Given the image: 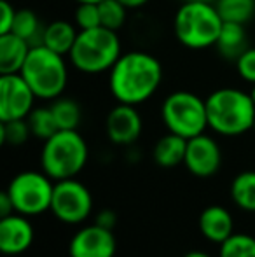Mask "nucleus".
<instances>
[{
    "label": "nucleus",
    "mask_w": 255,
    "mask_h": 257,
    "mask_svg": "<svg viewBox=\"0 0 255 257\" xmlns=\"http://www.w3.org/2000/svg\"><path fill=\"white\" fill-rule=\"evenodd\" d=\"M163 81V67L156 56L129 51L109 70V88L117 103L140 105L156 95Z\"/></svg>",
    "instance_id": "nucleus-1"
},
{
    "label": "nucleus",
    "mask_w": 255,
    "mask_h": 257,
    "mask_svg": "<svg viewBox=\"0 0 255 257\" xmlns=\"http://www.w3.org/2000/svg\"><path fill=\"white\" fill-rule=\"evenodd\" d=\"M208 128L224 137H238L253 130L255 103L250 93L220 88L206 98Z\"/></svg>",
    "instance_id": "nucleus-2"
},
{
    "label": "nucleus",
    "mask_w": 255,
    "mask_h": 257,
    "mask_svg": "<svg viewBox=\"0 0 255 257\" xmlns=\"http://www.w3.org/2000/svg\"><path fill=\"white\" fill-rule=\"evenodd\" d=\"M222 27L224 20L213 4L185 0L175 13V37L189 49H206L215 46Z\"/></svg>",
    "instance_id": "nucleus-3"
},
{
    "label": "nucleus",
    "mask_w": 255,
    "mask_h": 257,
    "mask_svg": "<svg viewBox=\"0 0 255 257\" xmlns=\"http://www.w3.org/2000/svg\"><path fill=\"white\" fill-rule=\"evenodd\" d=\"M121 41L116 30L105 27L79 30L70 51V61L79 72L95 75L109 72L121 56Z\"/></svg>",
    "instance_id": "nucleus-4"
},
{
    "label": "nucleus",
    "mask_w": 255,
    "mask_h": 257,
    "mask_svg": "<svg viewBox=\"0 0 255 257\" xmlns=\"http://www.w3.org/2000/svg\"><path fill=\"white\" fill-rule=\"evenodd\" d=\"M88 156V144L77 130H58L42 147V172L55 182L74 179L86 166Z\"/></svg>",
    "instance_id": "nucleus-5"
},
{
    "label": "nucleus",
    "mask_w": 255,
    "mask_h": 257,
    "mask_svg": "<svg viewBox=\"0 0 255 257\" xmlns=\"http://www.w3.org/2000/svg\"><path fill=\"white\" fill-rule=\"evenodd\" d=\"M20 74L41 100H56L62 96L68 82V68L63 54L44 44L32 46Z\"/></svg>",
    "instance_id": "nucleus-6"
},
{
    "label": "nucleus",
    "mask_w": 255,
    "mask_h": 257,
    "mask_svg": "<svg viewBox=\"0 0 255 257\" xmlns=\"http://www.w3.org/2000/svg\"><path fill=\"white\" fill-rule=\"evenodd\" d=\"M161 119L168 132L192 139L208 128L206 100L191 91H175L164 98L161 105Z\"/></svg>",
    "instance_id": "nucleus-7"
},
{
    "label": "nucleus",
    "mask_w": 255,
    "mask_h": 257,
    "mask_svg": "<svg viewBox=\"0 0 255 257\" xmlns=\"http://www.w3.org/2000/svg\"><path fill=\"white\" fill-rule=\"evenodd\" d=\"M44 172H23L11 180L7 193L13 200L14 210L21 215H39L51 210L55 184Z\"/></svg>",
    "instance_id": "nucleus-8"
},
{
    "label": "nucleus",
    "mask_w": 255,
    "mask_h": 257,
    "mask_svg": "<svg viewBox=\"0 0 255 257\" xmlns=\"http://www.w3.org/2000/svg\"><path fill=\"white\" fill-rule=\"evenodd\" d=\"M93 210V198L89 189L75 179L58 180L53 191L51 212L65 224H81Z\"/></svg>",
    "instance_id": "nucleus-9"
},
{
    "label": "nucleus",
    "mask_w": 255,
    "mask_h": 257,
    "mask_svg": "<svg viewBox=\"0 0 255 257\" xmlns=\"http://www.w3.org/2000/svg\"><path fill=\"white\" fill-rule=\"evenodd\" d=\"M37 100L21 74L0 75V121L27 119Z\"/></svg>",
    "instance_id": "nucleus-10"
},
{
    "label": "nucleus",
    "mask_w": 255,
    "mask_h": 257,
    "mask_svg": "<svg viewBox=\"0 0 255 257\" xmlns=\"http://www.w3.org/2000/svg\"><path fill=\"white\" fill-rule=\"evenodd\" d=\"M222 153L218 144L211 137L201 135L192 137L187 140V151H185L184 165L194 177L199 179H208L215 175L220 168Z\"/></svg>",
    "instance_id": "nucleus-11"
},
{
    "label": "nucleus",
    "mask_w": 255,
    "mask_h": 257,
    "mask_svg": "<svg viewBox=\"0 0 255 257\" xmlns=\"http://www.w3.org/2000/svg\"><path fill=\"white\" fill-rule=\"evenodd\" d=\"M116 248L117 243L112 229L91 224L74 234L68 252L70 257H114Z\"/></svg>",
    "instance_id": "nucleus-12"
},
{
    "label": "nucleus",
    "mask_w": 255,
    "mask_h": 257,
    "mask_svg": "<svg viewBox=\"0 0 255 257\" xmlns=\"http://www.w3.org/2000/svg\"><path fill=\"white\" fill-rule=\"evenodd\" d=\"M143 122L135 105L117 103L105 119L107 137L116 146H131L142 135Z\"/></svg>",
    "instance_id": "nucleus-13"
},
{
    "label": "nucleus",
    "mask_w": 255,
    "mask_h": 257,
    "mask_svg": "<svg viewBox=\"0 0 255 257\" xmlns=\"http://www.w3.org/2000/svg\"><path fill=\"white\" fill-rule=\"evenodd\" d=\"M34 241V226L27 215L13 213L0 220V250L6 255L23 254Z\"/></svg>",
    "instance_id": "nucleus-14"
},
{
    "label": "nucleus",
    "mask_w": 255,
    "mask_h": 257,
    "mask_svg": "<svg viewBox=\"0 0 255 257\" xmlns=\"http://www.w3.org/2000/svg\"><path fill=\"white\" fill-rule=\"evenodd\" d=\"M199 231L211 243H224L234 234V220L229 210L220 205H210L199 215Z\"/></svg>",
    "instance_id": "nucleus-15"
},
{
    "label": "nucleus",
    "mask_w": 255,
    "mask_h": 257,
    "mask_svg": "<svg viewBox=\"0 0 255 257\" xmlns=\"http://www.w3.org/2000/svg\"><path fill=\"white\" fill-rule=\"evenodd\" d=\"M30 49V42L13 32L0 35V75L20 74Z\"/></svg>",
    "instance_id": "nucleus-16"
},
{
    "label": "nucleus",
    "mask_w": 255,
    "mask_h": 257,
    "mask_svg": "<svg viewBox=\"0 0 255 257\" xmlns=\"http://www.w3.org/2000/svg\"><path fill=\"white\" fill-rule=\"evenodd\" d=\"M185 151H187V139L170 132L156 142L152 156L154 161L163 168H175L184 163Z\"/></svg>",
    "instance_id": "nucleus-17"
},
{
    "label": "nucleus",
    "mask_w": 255,
    "mask_h": 257,
    "mask_svg": "<svg viewBox=\"0 0 255 257\" xmlns=\"http://www.w3.org/2000/svg\"><path fill=\"white\" fill-rule=\"evenodd\" d=\"M79 32L75 30V27L68 21L58 20L49 23L48 27H44L42 32V44L46 48L53 49V51L60 54H70L72 48H74L75 41H77Z\"/></svg>",
    "instance_id": "nucleus-18"
},
{
    "label": "nucleus",
    "mask_w": 255,
    "mask_h": 257,
    "mask_svg": "<svg viewBox=\"0 0 255 257\" xmlns=\"http://www.w3.org/2000/svg\"><path fill=\"white\" fill-rule=\"evenodd\" d=\"M215 48L227 60H238V56L246 49V32L245 25L224 21L220 34H218Z\"/></svg>",
    "instance_id": "nucleus-19"
},
{
    "label": "nucleus",
    "mask_w": 255,
    "mask_h": 257,
    "mask_svg": "<svg viewBox=\"0 0 255 257\" xmlns=\"http://www.w3.org/2000/svg\"><path fill=\"white\" fill-rule=\"evenodd\" d=\"M231 198L245 212H255V172H241L231 184Z\"/></svg>",
    "instance_id": "nucleus-20"
},
{
    "label": "nucleus",
    "mask_w": 255,
    "mask_h": 257,
    "mask_svg": "<svg viewBox=\"0 0 255 257\" xmlns=\"http://www.w3.org/2000/svg\"><path fill=\"white\" fill-rule=\"evenodd\" d=\"M11 32L20 35V37H23L25 41H28L32 46L42 44V32H44V28H41L37 14L30 9L16 11V18H14L13 30Z\"/></svg>",
    "instance_id": "nucleus-21"
},
{
    "label": "nucleus",
    "mask_w": 255,
    "mask_h": 257,
    "mask_svg": "<svg viewBox=\"0 0 255 257\" xmlns=\"http://www.w3.org/2000/svg\"><path fill=\"white\" fill-rule=\"evenodd\" d=\"M51 110L55 114L56 124H58L60 130H77L79 124H81L82 112L75 100L58 96L51 103Z\"/></svg>",
    "instance_id": "nucleus-22"
},
{
    "label": "nucleus",
    "mask_w": 255,
    "mask_h": 257,
    "mask_svg": "<svg viewBox=\"0 0 255 257\" xmlns=\"http://www.w3.org/2000/svg\"><path fill=\"white\" fill-rule=\"evenodd\" d=\"M28 124H30V132L35 139L39 140H48L58 132V124H56L55 114H53L51 107H37L30 112L27 117Z\"/></svg>",
    "instance_id": "nucleus-23"
},
{
    "label": "nucleus",
    "mask_w": 255,
    "mask_h": 257,
    "mask_svg": "<svg viewBox=\"0 0 255 257\" xmlns=\"http://www.w3.org/2000/svg\"><path fill=\"white\" fill-rule=\"evenodd\" d=\"M224 21L245 25L255 14V0H218L215 4Z\"/></svg>",
    "instance_id": "nucleus-24"
},
{
    "label": "nucleus",
    "mask_w": 255,
    "mask_h": 257,
    "mask_svg": "<svg viewBox=\"0 0 255 257\" xmlns=\"http://www.w3.org/2000/svg\"><path fill=\"white\" fill-rule=\"evenodd\" d=\"M218 257H255V238L245 233H234L220 243Z\"/></svg>",
    "instance_id": "nucleus-25"
},
{
    "label": "nucleus",
    "mask_w": 255,
    "mask_h": 257,
    "mask_svg": "<svg viewBox=\"0 0 255 257\" xmlns=\"http://www.w3.org/2000/svg\"><path fill=\"white\" fill-rule=\"evenodd\" d=\"M30 124L27 119H13V121H2L0 126V140L7 146H23L30 139Z\"/></svg>",
    "instance_id": "nucleus-26"
},
{
    "label": "nucleus",
    "mask_w": 255,
    "mask_h": 257,
    "mask_svg": "<svg viewBox=\"0 0 255 257\" xmlns=\"http://www.w3.org/2000/svg\"><path fill=\"white\" fill-rule=\"evenodd\" d=\"M100 6V16H102V27L110 30H119L126 23L128 7H124L119 0H102Z\"/></svg>",
    "instance_id": "nucleus-27"
},
{
    "label": "nucleus",
    "mask_w": 255,
    "mask_h": 257,
    "mask_svg": "<svg viewBox=\"0 0 255 257\" xmlns=\"http://www.w3.org/2000/svg\"><path fill=\"white\" fill-rule=\"evenodd\" d=\"M75 23H77L79 30H89V28L102 27V16H100L98 4H77Z\"/></svg>",
    "instance_id": "nucleus-28"
},
{
    "label": "nucleus",
    "mask_w": 255,
    "mask_h": 257,
    "mask_svg": "<svg viewBox=\"0 0 255 257\" xmlns=\"http://www.w3.org/2000/svg\"><path fill=\"white\" fill-rule=\"evenodd\" d=\"M236 70L243 81L255 84V48H246L236 60Z\"/></svg>",
    "instance_id": "nucleus-29"
},
{
    "label": "nucleus",
    "mask_w": 255,
    "mask_h": 257,
    "mask_svg": "<svg viewBox=\"0 0 255 257\" xmlns=\"http://www.w3.org/2000/svg\"><path fill=\"white\" fill-rule=\"evenodd\" d=\"M0 35L9 34L13 30L14 18H16V9L11 6L7 0H0Z\"/></svg>",
    "instance_id": "nucleus-30"
},
{
    "label": "nucleus",
    "mask_w": 255,
    "mask_h": 257,
    "mask_svg": "<svg viewBox=\"0 0 255 257\" xmlns=\"http://www.w3.org/2000/svg\"><path fill=\"white\" fill-rule=\"evenodd\" d=\"M98 226L107 227V229H114L116 226V213L112 210H102V212L96 215V222Z\"/></svg>",
    "instance_id": "nucleus-31"
},
{
    "label": "nucleus",
    "mask_w": 255,
    "mask_h": 257,
    "mask_svg": "<svg viewBox=\"0 0 255 257\" xmlns=\"http://www.w3.org/2000/svg\"><path fill=\"white\" fill-rule=\"evenodd\" d=\"M16 212L14 210V205H13V200H11L9 193L7 191H4L2 194H0V217H9L13 215V213Z\"/></svg>",
    "instance_id": "nucleus-32"
},
{
    "label": "nucleus",
    "mask_w": 255,
    "mask_h": 257,
    "mask_svg": "<svg viewBox=\"0 0 255 257\" xmlns=\"http://www.w3.org/2000/svg\"><path fill=\"white\" fill-rule=\"evenodd\" d=\"M121 4H123L124 7H128V9H138V7H143L149 0H119Z\"/></svg>",
    "instance_id": "nucleus-33"
},
{
    "label": "nucleus",
    "mask_w": 255,
    "mask_h": 257,
    "mask_svg": "<svg viewBox=\"0 0 255 257\" xmlns=\"http://www.w3.org/2000/svg\"><path fill=\"white\" fill-rule=\"evenodd\" d=\"M184 257H211V255H208L206 252H201V250H192V252H187Z\"/></svg>",
    "instance_id": "nucleus-34"
},
{
    "label": "nucleus",
    "mask_w": 255,
    "mask_h": 257,
    "mask_svg": "<svg viewBox=\"0 0 255 257\" xmlns=\"http://www.w3.org/2000/svg\"><path fill=\"white\" fill-rule=\"evenodd\" d=\"M74 2H77V4H86V2H89V4H100L102 0H74Z\"/></svg>",
    "instance_id": "nucleus-35"
},
{
    "label": "nucleus",
    "mask_w": 255,
    "mask_h": 257,
    "mask_svg": "<svg viewBox=\"0 0 255 257\" xmlns=\"http://www.w3.org/2000/svg\"><path fill=\"white\" fill-rule=\"evenodd\" d=\"M250 95H252V100L255 103V84H252V91H250Z\"/></svg>",
    "instance_id": "nucleus-36"
},
{
    "label": "nucleus",
    "mask_w": 255,
    "mask_h": 257,
    "mask_svg": "<svg viewBox=\"0 0 255 257\" xmlns=\"http://www.w3.org/2000/svg\"><path fill=\"white\" fill-rule=\"evenodd\" d=\"M199 2H206V4H213V6H215V4H217V2H218V0H199Z\"/></svg>",
    "instance_id": "nucleus-37"
},
{
    "label": "nucleus",
    "mask_w": 255,
    "mask_h": 257,
    "mask_svg": "<svg viewBox=\"0 0 255 257\" xmlns=\"http://www.w3.org/2000/svg\"><path fill=\"white\" fill-rule=\"evenodd\" d=\"M253 130H255V124H253Z\"/></svg>",
    "instance_id": "nucleus-38"
},
{
    "label": "nucleus",
    "mask_w": 255,
    "mask_h": 257,
    "mask_svg": "<svg viewBox=\"0 0 255 257\" xmlns=\"http://www.w3.org/2000/svg\"><path fill=\"white\" fill-rule=\"evenodd\" d=\"M184 2H185V0H184Z\"/></svg>",
    "instance_id": "nucleus-39"
}]
</instances>
